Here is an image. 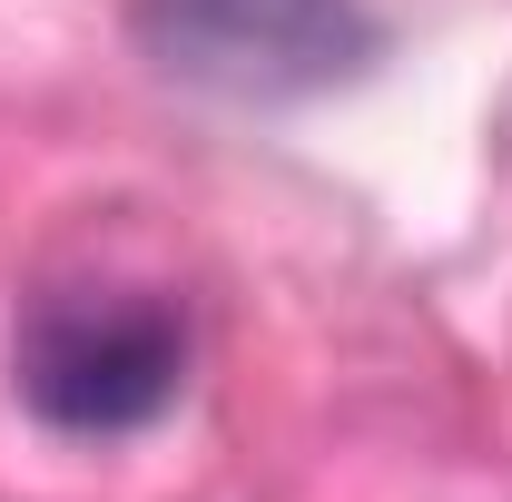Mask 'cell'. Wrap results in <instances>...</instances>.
<instances>
[{
    "label": "cell",
    "mask_w": 512,
    "mask_h": 502,
    "mask_svg": "<svg viewBox=\"0 0 512 502\" xmlns=\"http://www.w3.org/2000/svg\"><path fill=\"white\" fill-rule=\"evenodd\" d=\"M10 375L60 434H138L188 384V315L148 286H50L20 315Z\"/></svg>",
    "instance_id": "1"
},
{
    "label": "cell",
    "mask_w": 512,
    "mask_h": 502,
    "mask_svg": "<svg viewBox=\"0 0 512 502\" xmlns=\"http://www.w3.org/2000/svg\"><path fill=\"white\" fill-rule=\"evenodd\" d=\"M128 30L207 99H325L384 60L365 0H138Z\"/></svg>",
    "instance_id": "2"
}]
</instances>
